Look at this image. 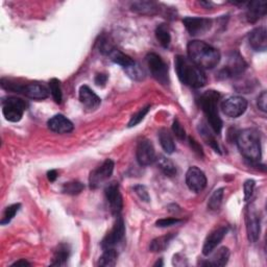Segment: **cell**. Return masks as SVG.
I'll return each instance as SVG.
<instances>
[{
	"instance_id": "6da1fadb",
	"label": "cell",
	"mask_w": 267,
	"mask_h": 267,
	"mask_svg": "<svg viewBox=\"0 0 267 267\" xmlns=\"http://www.w3.org/2000/svg\"><path fill=\"white\" fill-rule=\"evenodd\" d=\"M188 58L201 69H213L220 61V52L206 42L193 40L187 45Z\"/></svg>"
},
{
	"instance_id": "7a4b0ae2",
	"label": "cell",
	"mask_w": 267,
	"mask_h": 267,
	"mask_svg": "<svg viewBox=\"0 0 267 267\" xmlns=\"http://www.w3.org/2000/svg\"><path fill=\"white\" fill-rule=\"evenodd\" d=\"M174 66L180 81L191 88H202L207 84V76L203 69L196 66L189 58L176 56Z\"/></svg>"
},
{
	"instance_id": "3957f363",
	"label": "cell",
	"mask_w": 267,
	"mask_h": 267,
	"mask_svg": "<svg viewBox=\"0 0 267 267\" xmlns=\"http://www.w3.org/2000/svg\"><path fill=\"white\" fill-rule=\"evenodd\" d=\"M239 151L251 163H258L262 157L261 136L255 128H247L240 131L237 136Z\"/></svg>"
},
{
	"instance_id": "277c9868",
	"label": "cell",
	"mask_w": 267,
	"mask_h": 267,
	"mask_svg": "<svg viewBox=\"0 0 267 267\" xmlns=\"http://www.w3.org/2000/svg\"><path fill=\"white\" fill-rule=\"evenodd\" d=\"M220 94L217 91H206L199 98V105L205 113L210 127L215 134H220L222 129V120L218 112V101Z\"/></svg>"
},
{
	"instance_id": "5b68a950",
	"label": "cell",
	"mask_w": 267,
	"mask_h": 267,
	"mask_svg": "<svg viewBox=\"0 0 267 267\" xmlns=\"http://www.w3.org/2000/svg\"><path fill=\"white\" fill-rule=\"evenodd\" d=\"M26 108L28 103L19 97H8L3 101V114L11 122L20 121Z\"/></svg>"
},
{
	"instance_id": "8992f818",
	"label": "cell",
	"mask_w": 267,
	"mask_h": 267,
	"mask_svg": "<svg viewBox=\"0 0 267 267\" xmlns=\"http://www.w3.org/2000/svg\"><path fill=\"white\" fill-rule=\"evenodd\" d=\"M146 64L151 75L163 85H167L169 83V74L168 67L166 63L162 60V58L158 56L157 53H148L146 56Z\"/></svg>"
},
{
	"instance_id": "52a82bcc",
	"label": "cell",
	"mask_w": 267,
	"mask_h": 267,
	"mask_svg": "<svg viewBox=\"0 0 267 267\" xmlns=\"http://www.w3.org/2000/svg\"><path fill=\"white\" fill-rule=\"evenodd\" d=\"M246 225L249 241L252 243L257 242L261 232V219L254 205H250L247 207Z\"/></svg>"
},
{
	"instance_id": "ba28073f",
	"label": "cell",
	"mask_w": 267,
	"mask_h": 267,
	"mask_svg": "<svg viewBox=\"0 0 267 267\" xmlns=\"http://www.w3.org/2000/svg\"><path fill=\"white\" fill-rule=\"evenodd\" d=\"M248 101L241 96H230L221 102L224 114L230 118H237L246 113Z\"/></svg>"
},
{
	"instance_id": "9c48e42d",
	"label": "cell",
	"mask_w": 267,
	"mask_h": 267,
	"mask_svg": "<svg viewBox=\"0 0 267 267\" xmlns=\"http://www.w3.org/2000/svg\"><path fill=\"white\" fill-rule=\"evenodd\" d=\"M124 235H125L124 220L120 215H118L111 231L106 234L105 237L102 239V241H101L102 250L115 249V247L122 241Z\"/></svg>"
},
{
	"instance_id": "30bf717a",
	"label": "cell",
	"mask_w": 267,
	"mask_h": 267,
	"mask_svg": "<svg viewBox=\"0 0 267 267\" xmlns=\"http://www.w3.org/2000/svg\"><path fill=\"white\" fill-rule=\"evenodd\" d=\"M114 162L111 159H106L105 161L95 170L90 173L89 185L91 189H96L100 187L104 182L108 181L114 170Z\"/></svg>"
},
{
	"instance_id": "8fae6325",
	"label": "cell",
	"mask_w": 267,
	"mask_h": 267,
	"mask_svg": "<svg viewBox=\"0 0 267 267\" xmlns=\"http://www.w3.org/2000/svg\"><path fill=\"white\" fill-rule=\"evenodd\" d=\"M185 28L191 36L205 35L210 31L212 26V20L207 18L197 17H186L183 19Z\"/></svg>"
},
{
	"instance_id": "7c38bea8",
	"label": "cell",
	"mask_w": 267,
	"mask_h": 267,
	"mask_svg": "<svg viewBox=\"0 0 267 267\" xmlns=\"http://www.w3.org/2000/svg\"><path fill=\"white\" fill-rule=\"evenodd\" d=\"M104 193H105V198L109 203L112 214L117 217L118 215H120L123 208V201H122V195L120 193L119 186L116 183H112L108 185L104 190Z\"/></svg>"
},
{
	"instance_id": "4fadbf2b",
	"label": "cell",
	"mask_w": 267,
	"mask_h": 267,
	"mask_svg": "<svg viewBox=\"0 0 267 267\" xmlns=\"http://www.w3.org/2000/svg\"><path fill=\"white\" fill-rule=\"evenodd\" d=\"M186 184L191 191L201 192L207 186L206 174L198 167L192 166L186 173Z\"/></svg>"
},
{
	"instance_id": "5bb4252c",
	"label": "cell",
	"mask_w": 267,
	"mask_h": 267,
	"mask_svg": "<svg viewBox=\"0 0 267 267\" xmlns=\"http://www.w3.org/2000/svg\"><path fill=\"white\" fill-rule=\"evenodd\" d=\"M136 155H137V161L141 166L151 165L157 160L154 147L152 143L147 139H143L139 141L137 145Z\"/></svg>"
},
{
	"instance_id": "9a60e30c",
	"label": "cell",
	"mask_w": 267,
	"mask_h": 267,
	"mask_svg": "<svg viewBox=\"0 0 267 267\" xmlns=\"http://www.w3.org/2000/svg\"><path fill=\"white\" fill-rule=\"evenodd\" d=\"M248 65L243 58L238 52H233L229 58L228 65L220 71V75L226 77H234L244 72Z\"/></svg>"
},
{
	"instance_id": "2e32d148",
	"label": "cell",
	"mask_w": 267,
	"mask_h": 267,
	"mask_svg": "<svg viewBox=\"0 0 267 267\" xmlns=\"http://www.w3.org/2000/svg\"><path fill=\"white\" fill-rule=\"evenodd\" d=\"M228 230V227H219L215 230H213L205 240L203 247V255L209 256L214 252L217 246L222 241V239L227 235Z\"/></svg>"
},
{
	"instance_id": "e0dca14e",
	"label": "cell",
	"mask_w": 267,
	"mask_h": 267,
	"mask_svg": "<svg viewBox=\"0 0 267 267\" xmlns=\"http://www.w3.org/2000/svg\"><path fill=\"white\" fill-rule=\"evenodd\" d=\"M79 101L90 111L96 110L101 103V99L88 86H82L79 88Z\"/></svg>"
},
{
	"instance_id": "ac0fdd59",
	"label": "cell",
	"mask_w": 267,
	"mask_h": 267,
	"mask_svg": "<svg viewBox=\"0 0 267 267\" xmlns=\"http://www.w3.org/2000/svg\"><path fill=\"white\" fill-rule=\"evenodd\" d=\"M47 125L50 130L58 134H67L73 130V123L62 114H58L51 117L48 120Z\"/></svg>"
},
{
	"instance_id": "d6986e66",
	"label": "cell",
	"mask_w": 267,
	"mask_h": 267,
	"mask_svg": "<svg viewBox=\"0 0 267 267\" xmlns=\"http://www.w3.org/2000/svg\"><path fill=\"white\" fill-rule=\"evenodd\" d=\"M249 42L256 51H265L267 47V33L264 28H257L249 35Z\"/></svg>"
},
{
	"instance_id": "ffe728a7",
	"label": "cell",
	"mask_w": 267,
	"mask_h": 267,
	"mask_svg": "<svg viewBox=\"0 0 267 267\" xmlns=\"http://www.w3.org/2000/svg\"><path fill=\"white\" fill-rule=\"evenodd\" d=\"M267 3L265 0L261 2H251L248 4L247 10V19L250 23H255L261 19L266 13Z\"/></svg>"
},
{
	"instance_id": "44dd1931",
	"label": "cell",
	"mask_w": 267,
	"mask_h": 267,
	"mask_svg": "<svg viewBox=\"0 0 267 267\" xmlns=\"http://www.w3.org/2000/svg\"><path fill=\"white\" fill-rule=\"evenodd\" d=\"M21 93L26 97L37 100H43L48 97V90L43 85L37 83L23 85Z\"/></svg>"
},
{
	"instance_id": "7402d4cb",
	"label": "cell",
	"mask_w": 267,
	"mask_h": 267,
	"mask_svg": "<svg viewBox=\"0 0 267 267\" xmlns=\"http://www.w3.org/2000/svg\"><path fill=\"white\" fill-rule=\"evenodd\" d=\"M230 259V250L226 247L218 249L206 262H201L202 266H225Z\"/></svg>"
},
{
	"instance_id": "603a6c76",
	"label": "cell",
	"mask_w": 267,
	"mask_h": 267,
	"mask_svg": "<svg viewBox=\"0 0 267 267\" xmlns=\"http://www.w3.org/2000/svg\"><path fill=\"white\" fill-rule=\"evenodd\" d=\"M105 56H108L111 61H113L115 64L120 65L124 69H127V68H129V67H131V66L136 64V62L134 61L130 57L126 56L125 53L121 52L120 50H118L114 46L109 50V52L106 53Z\"/></svg>"
},
{
	"instance_id": "cb8c5ba5",
	"label": "cell",
	"mask_w": 267,
	"mask_h": 267,
	"mask_svg": "<svg viewBox=\"0 0 267 267\" xmlns=\"http://www.w3.org/2000/svg\"><path fill=\"white\" fill-rule=\"evenodd\" d=\"M158 137L160 144H161L162 148L165 150L167 154H171L175 150V144L174 140L172 138V135L166 128H161L158 132Z\"/></svg>"
},
{
	"instance_id": "d4e9b609",
	"label": "cell",
	"mask_w": 267,
	"mask_h": 267,
	"mask_svg": "<svg viewBox=\"0 0 267 267\" xmlns=\"http://www.w3.org/2000/svg\"><path fill=\"white\" fill-rule=\"evenodd\" d=\"M70 256V249L68 244L61 243L57 250L53 253L52 261L50 263L51 266H63L66 264L67 260L69 259Z\"/></svg>"
},
{
	"instance_id": "484cf974",
	"label": "cell",
	"mask_w": 267,
	"mask_h": 267,
	"mask_svg": "<svg viewBox=\"0 0 267 267\" xmlns=\"http://www.w3.org/2000/svg\"><path fill=\"white\" fill-rule=\"evenodd\" d=\"M198 131H199V134H201L202 138L205 140V142H206L207 144H209L216 152H218V153L221 152V151H220V147H219V145H218V143H217V141H216L214 135H213V134L210 131L208 125H207L205 122H202V123L199 124V126H198Z\"/></svg>"
},
{
	"instance_id": "4316f807",
	"label": "cell",
	"mask_w": 267,
	"mask_h": 267,
	"mask_svg": "<svg viewBox=\"0 0 267 267\" xmlns=\"http://www.w3.org/2000/svg\"><path fill=\"white\" fill-rule=\"evenodd\" d=\"M158 10V6L152 2H137L131 5V11L142 15H154Z\"/></svg>"
},
{
	"instance_id": "83f0119b",
	"label": "cell",
	"mask_w": 267,
	"mask_h": 267,
	"mask_svg": "<svg viewBox=\"0 0 267 267\" xmlns=\"http://www.w3.org/2000/svg\"><path fill=\"white\" fill-rule=\"evenodd\" d=\"M173 237H174V234H168V235L161 236V237H158V238L153 239L149 246L150 252L159 253V252L165 251L167 249V247L169 246L171 240L173 239Z\"/></svg>"
},
{
	"instance_id": "f1b7e54d",
	"label": "cell",
	"mask_w": 267,
	"mask_h": 267,
	"mask_svg": "<svg viewBox=\"0 0 267 267\" xmlns=\"http://www.w3.org/2000/svg\"><path fill=\"white\" fill-rule=\"evenodd\" d=\"M158 167L161 169V171L166 175V176H174L176 174V167L173 164L171 160L164 155H160L155 160Z\"/></svg>"
},
{
	"instance_id": "f546056e",
	"label": "cell",
	"mask_w": 267,
	"mask_h": 267,
	"mask_svg": "<svg viewBox=\"0 0 267 267\" xmlns=\"http://www.w3.org/2000/svg\"><path fill=\"white\" fill-rule=\"evenodd\" d=\"M117 258H118V253L115 249H104L102 255L99 258L98 265L105 266V267L114 266L117 262Z\"/></svg>"
},
{
	"instance_id": "4dcf8cb0",
	"label": "cell",
	"mask_w": 267,
	"mask_h": 267,
	"mask_svg": "<svg viewBox=\"0 0 267 267\" xmlns=\"http://www.w3.org/2000/svg\"><path fill=\"white\" fill-rule=\"evenodd\" d=\"M155 37H157V40L159 41V43L161 44L164 48L169 47L171 37H170V33H169V30L166 24L158 25V28L155 30Z\"/></svg>"
},
{
	"instance_id": "1f68e13d",
	"label": "cell",
	"mask_w": 267,
	"mask_h": 267,
	"mask_svg": "<svg viewBox=\"0 0 267 267\" xmlns=\"http://www.w3.org/2000/svg\"><path fill=\"white\" fill-rule=\"evenodd\" d=\"M225 188H219L212 193L208 202V209L210 211H218L222 204Z\"/></svg>"
},
{
	"instance_id": "d6a6232c",
	"label": "cell",
	"mask_w": 267,
	"mask_h": 267,
	"mask_svg": "<svg viewBox=\"0 0 267 267\" xmlns=\"http://www.w3.org/2000/svg\"><path fill=\"white\" fill-rule=\"evenodd\" d=\"M85 188L84 184H82L81 182H77V181H72V182H68L65 183L63 185V188L62 191L65 194H69V195H77L81 193Z\"/></svg>"
},
{
	"instance_id": "836d02e7",
	"label": "cell",
	"mask_w": 267,
	"mask_h": 267,
	"mask_svg": "<svg viewBox=\"0 0 267 267\" xmlns=\"http://www.w3.org/2000/svg\"><path fill=\"white\" fill-rule=\"evenodd\" d=\"M49 88H50V93L57 103L62 102L63 94H62V88H61V82L57 78H52L49 82Z\"/></svg>"
},
{
	"instance_id": "e575fe53",
	"label": "cell",
	"mask_w": 267,
	"mask_h": 267,
	"mask_svg": "<svg viewBox=\"0 0 267 267\" xmlns=\"http://www.w3.org/2000/svg\"><path fill=\"white\" fill-rule=\"evenodd\" d=\"M21 205L20 204H14L10 207H8L4 213V217L2 219V221H0V224H2L3 226L5 225H8L11 222V220L15 217V215L17 214V212L19 211Z\"/></svg>"
},
{
	"instance_id": "d590c367",
	"label": "cell",
	"mask_w": 267,
	"mask_h": 267,
	"mask_svg": "<svg viewBox=\"0 0 267 267\" xmlns=\"http://www.w3.org/2000/svg\"><path fill=\"white\" fill-rule=\"evenodd\" d=\"M149 109H150V105H146V106H144V108H142L138 113L132 115V117L130 118V120L128 122V127H132V126H136L137 124H139L144 119V117L148 113Z\"/></svg>"
},
{
	"instance_id": "8d00e7d4",
	"label": "cell",
	"mask_w": 267,
	"mask_h": 267,
	"mask_svg": "<svg viewBox=\"0 0 267 267\" xmlns=\"http://www.w3.org/2000/svg\"><path fill=\"white\" fill-rule=\"evenodd\" d=\"M172 131L175 135V137L180 140H185L186 139V130L179 121V119H174L172 122Z\"/></svg>"
},
{
	"instance_id": "74e56055",
	"label": "cell",
	"mask_w": 267,
	"mask_h": 267,
	"mask_svg": "<svg viewBox=\"0 0 267 267\" xmlns=\"http://www.w3.org/2000/svg\"><path fill=\"white\" fill-rule=\"evenodd\" d=\"M255 186H256V183L254 180H248L244 185H243V190H244V201L248 202L253 193H254V189H255Z\"/></svg>"
},
{
	"instance_id": "f35d334b",
	"label": "cell",
	"mask_w": 267,
	"mask_h": 267,
	"mask_svg": "<svg viewBox=\"0 0 267 267\" xmlns=\"http://www.w3.org/2000/svg\"><path fill=\"white\" fill-rule=\"evenodd\" d=\"M134 190H135L136 194L140 197V199H142L143 202H146L148 203L149 202V194H148V191L146 189V187L143 186V185H136L135 187H134Z\"/></svg>"
},
{
	"instance_id": "ab89813d",
	"label": "cell",
	"mask_w": 267,
	"mask_h": 267,
	"mask_svg": "<svg viewBox=\"0 0 267 267\" xmlns=\"http://www.w3.org/2000/svg\"><path fill=\"white\" fill-rule=\"evenodd\" d=\"M182 220L179 218H162L155 221V226L159 228H167L171 226H175L177 224H181Z\"/></svg>"
},
{
	"instance_id": "60d3db41",
	"label": "cell",
	"mask_w": 267,
	"mask_h": 267,
	"mask_svg": "<svg viewBox=\"0 0 267 267\" xmlns=\"http://www.w3.org/2000/svg\"><path fill=\"white\" fill-rule=\"evenodd\" d=\"M266 101H267V93L265 91H263L257 100V104H258V108L262 111V112H266Z\"/></svg>"
},
{
	"instance_id": "b9f144b4",
	"label": "cell",
	"mask_w": 267,
	"mask_h": 267,
	"mask_svg": "<svg viewBox=\"0 0 267 267\" xmlns=\"http://www.w3.org/2000/svg\"><path fill=\"white\" fill-rule=\"evenodd\" d=\"M106 82H108V75L104 73H98L95 76V84L99 87H104Z\"/></svg>"
},
{
	"instance_id": "7bdbcfd3",
	"label": "cell",
	"mask_w": 267,
	"mask_h": 267,
	"mask_svg": "<svg viewBox=\"0 0 267 267\" xmlns=\"http://www.w3.org/2000/svg\"><path fill=\"white\" fill-rule=\"evenodd\" d=\"M189 144H190L192 150H194V152H196L199 157H204V151H203L202 146L191 137H189Z\"/></svg>"
},
{
	"instance_id": "ee69618b",
	"label": "cell",
	"mask_w": 267,
	"mask_h": 267,
	"mask_svg": "<svg viewBox=\"0 0 267 267\" xmlns=\"http://www.w3.org/2000/svg\"><path fill=\"white\" fill-rule=\"evenodd\" d=\"M47 177H48V181L49 182H55L56 180H57V177H58V172H57V170H50V171H48L47 172Z\"/></svg>"
},
{
	"instance_id": "f6af8a7d",
	"label": "cell",
	"mask_w": 267,
	"mask_h": 267,
	"mask_svg": "<svg viewBox=\"0 0 267 267\" xmlns=\"http://www.w3.org/2000/svg\"><path fill=\"white\" fill-rule=\"evenodd\" d=\"M14 266H31V263L28 262L26 260H24V259H21V260L15 262V263H13L12 267H14Z\"/></svg>"
},
{
	"instance_id": "bcb514c9",
	"label": "cell",
	"mask_w": 267,
	"mask_h": 267,
	"mask_svg": "<svg viewBox=\"0 0 267 267\" xmlns=\"http://www.w3.org/2000/svg\"><path fill=\"white\" fill-rule=\"evenodd\" d=\"M163 266V262H162V259H160V261H158L155 264H154V266Z\"/></svg>"
}]
</instances>
